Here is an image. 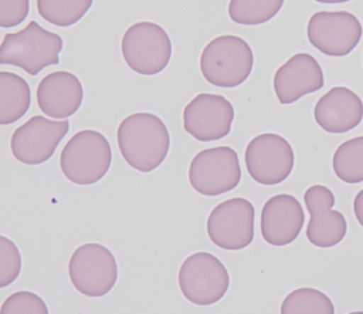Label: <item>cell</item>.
I'll use <instances>...</instances> for the list:
<instances>
[{"instance_id":"cell-20","label":"cell","mask_w":363,"mask_h":314,"mask_svg":"<svg viewBox=\"0 0 363 314\" xmlns=\"http://www.w3.org/2000/svg\"><path fill=\"white\" fill-rule=\"evenodd\" d=\"M94 0H37L38 13L60 28L77 23L89 12Z\"/></svg>"},{"instance_id":"cell-12","label":"cell","mask_w":363,"mask_h":314,"mask_svg":"<svg viewBox=\"0 0 363 314\" xmlns=\"http://www.w3.org/2000/svg\"><path fill=\"white\" fill-rule=\"evenodd\" d=\"M362 37V26L349 12H318L308 24V39L312 46L327 56H346Z\"/></svg>"},{"instance_id":"cell-15","label":"cell","mask_w":363,"mask_h":314,"mask_svg":"<svg viewBox=\"0 0 363 314\" xmlns=\"http://www.w3.org/2000/svg\"><path fill=\"white\" fill-rule=\"evenodd\" d=\"M303 224V209L292 195H276L267 200L261 211V234L272 246L281 247L293 243Z\"/></svg>"},{"instance_id":"cell-21","label":"cell","mask_w":363,"mask_h":314,"mask_svg":"<svg viewBox=\"0 0 363 314\" xmlns=\"http://www.w3.org/2000/svg\"><path fill=\"white\" fill-rule=\"evenodd\" d=\"M333 169L343 183H363V136L347 140L336 149Z\"/></svg>"},{"instance_id":"cell-8","label":"cell","mask_w":363,"mask_h":314,"mask_svg":"<svg viewBox=\"0 0 363 314\" xmlns=\"http://www.w3.org/2000/svg\"><path fill=\"white\" fill-rule=\"evenodd\" d=\"M238 155L227 146L203 149L193 157L189 169L191 186L204 196H218L235 189L241 183Z\"/></svg>"},{"instance_id":"cell-25","label":"cell","mask_w":363,"mask_h":314,"mask_svg":"<svg viewBox=\"0 0 363 314\" xmlns=\"http://www.w3.org/2000/svg\"><path fill=\"white\" fill-rule=\"evenodd\" d=\"M48 312L41 297L26 291L11 295L0 308V314H48Z\"/></svg>"},{"instance_id":"cell-27","label":"cell","mask_w":363,"mask_h":314,"mask_svg":"<svg viewBox=\"0 0 363 314\" xmlns=\"http://www.w3.org/2000/svg\"><path fill=\"white\" fill-rule=\"evenodd\" d=\"M353 207H354V215L357 221L363 227V189L355 196Z\"/></svg>"},{"instance_id":"cell-17","label":"cell","mask_w":363,"mask_h":314,"mask_svg":"<svg viewBox=\"0 0 363 314\" xmlns=\"http://www.w3.org/2000/svg\"><path fill=\"white\" fill-rule=\"evenodd\" d=\"M37 102L39 109L47 117L67 119L82 105V83L71 72L49 73L38 85Z\"/></svg>"},{"instance_id":"cell-14","label":"cell","mask_w":363,"mask_h":314,"mask_svg":"<svg viewBox=\"0 0 363 314\" xmlns=\"http://www.w3.org/2000/svg\"><path fill=\"white\" fill-rule=\"evenodd\" d=\"M304 203L309 211L306 237L312 245L329 249L340 244L345 237L347 223L340 212L333 210L335 196L323 185L310 187L304 194Z\"/></svg>"},{"instance_id":"cell-4","label":"cell","mask_w":363,"mask_h":314,"mask_svg":"<svg viewBox=\"0 0 363 314\" xmlns=\"http://www.w3.org/2000/svg\"><path fill=\"white\" fill-rule=\"evenodd\" d=\"M249 43L236 36H220L204 47L200 69L208 82L220 88H235L247 80L253 69Z\"/></svg>"},{"instance_id":"cell-13","label":"cell","mask_w":363,"mask_h":314,"mask_svg":"<svg viewBox=\"0 0 363 314\" xmlns=\"http://www.w3.org/2000/svg\"><path fill=\"white\" fill-rule=\"evenodd\" d=\"M234 117V107L224 96L199 94L185 106L184 130L199 141L219 140L230 134Z\"/></svg>"},{"instance_id":"cell-24","label":"cell","mask_w":363,"mask_h":314,"mask_svg":"<svg viewBox=\"0 0 363 314\" xmlns=\"http://www.w3.org/2000/svg\"><path fill=\"white\" fill-rule=\"evenodd\" d=\"M22 269L21 253L11 239L0 237V287L5 288L14 283Z\"/></svg>"},{"instance_id":"cell-6","label":"cell","mask_w":363,"mask_h":314,"mask_svg":"<svg viewBox=\"0 0 363 314\" xmlns=\"http://www.w3.org/2000/svg\"><path fill=\"white\" fill-rule=\"evenodd\" d=\"M182 294L196 305H213L225 296L230 274L215 255L199 251L183 262L179 272Z\"/></svg>"},{"instance_id":"cell-26","label":"cell","mask_w":363,"mask_h":314,"mask_svg":"<svg viewBox=\"0 0 363 314\" xmlns=\"http://www.w3.org/2000/svg\"><path fill=\"white\" fill-rule=\"evenodd\" d=\"M30 12V0H0V26L15 28L23 23Z\"/></svg>"},{"instance_id":"cell-28","label":"cell","mask_w":363,"mask_h":314,"mask_svg":"<svg viewBox=\"0 0 363 314\" xmlns=\"http://www.w3.org/2000/svg\"><path fill=\"white\" fill-rule=\"evenodd\" d=\"M315 1L323 4H340L346 3V1H350V0H315Z\"/></svg>"},{"instance_id":"cell-2","label":"cell","mask_w":363,"mask_h":314,"mask_svg":"<svg viewBox=\"0 0 363 314\" xmlns=\"http://www.w3.org/2000/svg\"><path fill=\"white\" fill-rule=\"evenodd\" d=\"M62 37L43 29L35 21H31L24 29L7 33L0 47V62L14 65L28 75H39L45 67L60 63L62 50Z\"/></svg>"},{"instance_id":"cell-18","label":"cell","mask_w":363,"mask_h":314,"mask_svg":"<svg viewBox=\"0 0 363 314\" xmlns=\"http://www.w3.org/2000/svg\"><path fill=\"white\" fill-rule=\"evenodd\" d=\"M362 119V100L345 87L330 89L315 104V122L329 134L350 131L357 128Z\"/></svg>"},{"instance_id":"cell-23","label":"cell","mask_w":363,"mask_h":314,"mask_svg":"<svg viewBox=\"0 0 363 314\" xmlns=\"http://www.w3.org/2000/svg\"><path fill=\"white\" fill-rule=\"evenodd\" d=\"M281 314H334L333 302L323 291L313 288L293 291L283 301Z\"/></svg>"},{"instance_id":"cell-9","label":"cell","mask_w":363,"mask_h":314,"mask_svg":"<svg viewBox=\"0 0 363 314\" xmlns=\"http://www.w3.org/2000/svg\"><path fill=\"white\" fill-rule=\"evenodd\" d=\"M244 158L250 177L264 186L286 180L294 168L292 146L276 134H262L253 138L247 146Z\"/></svg>"},{"instance_id":"cell-7","label":"cell","mask_w":363,"mask_h":314,"mask_svg":"<svg viewBox=\"0 0 363 314\" xmlns=\"http://www.w3.org/2000/svg\"><path fill=\"white\" fill-rule=\"evenodd\" d=\"M68 276L79 293L88 297L107 295L118 278L116 259L101 244L79 246L69 259Z\"/></svg>"},{"instance_id":"cell-1","label":"cell","mask_w":363,"mask_h":314,"mask_svg":"<svg viewBox=\"0 0 363 314\" xmlns=\"http://www.w3.org/2000/svg\"><path fill=\"white\" fill-rule=\"evenodd\" d=\"M117 144L125 162L142 173L156 170L167 156L169 132L164 121L152 113H134L117 129Z\"/></svg>"},{"instance_id":"cell-10","label":"cell","mask_w":363,"mask_h":314,"mask_svg":"<svg viewBox=\"0 0 363 314\" xmlns=\"http://www.w3.org/2000/svg\"><path fill=\"white\" fill-rule=\"evenodd\" d=\"M255 206L250 200L241 197L225 200L208 217V236L220 249H245L255 238Z\"/></svg>"},{"instance_id":"cell-3","label":"cell","mask_w":363,"mask_h":314,"mask_svg":"<svg viewBox=\"0 0 363 314\" xmlns=\"http://www.w3.org/2000/svg\"><path fill=\"white\" fill-rule=\"evenodd\" d=\"M111 144L96 130H82L74 134L60 153V164L67 180L89 186L101 180L111 166Z\"/></svg>"},{"instance_id":"cell-5","label":"cell","mask_w":363,"mask_h":314,"mask_svg":"<svg viewBox=\"0 0 363 314\" xmlns=\"http://www.w3.org/2000/svg\"><path fill=\"white\" fill-rule=\"evenodd\" d=\"M123 58L132 71L141 75H155L164 71L173 53L167 32L153 22H138L124 36Z\"/></svg>"},{"instance_id":"cell-16","label":"cell","mask_w":363,"mask_h":314,"mask_svg":"<svg viewBox=\"0 0 363 314\" xmlns=\"http://www.w3.org/2000/svg\"><path fill=\"white\" fill-rule=\"evenodd\" d=\"M325 85L320 65L311 55L300 53L289 58L277 70L274 77V89L278 102L293 104L306 94L318 92Z\"/></svg>"},{"instance_id":"cell-19","label":"cell","mask_w":363,"mask_h":314,"mask_svg":"<svg viewBox=\"0 0 363 314\" xmlns=\"http://www.w3.org/2000/svg\"><path fill=\"white\" fill-rule=\"evenodd\" d=\"M31 106L30 86L21 75L0 72V124L9 126L22 119Z\"/></svg>"},{"instance_id":"cell-11","label":"cell","mask_w":363,"mask_h":314,"mask_svg":"<svg viewBox=\"0 0 363 314\" xmlns=\"http://www.w3.org/2000/svg\"><path fill=\"white\" fill-rule=\"evenodd\" d=\"M69 131V121H52L41 115L28 119L13 132V156L26 166H39L50 160L57 146Z\"/></svg>"},{"instance_id":"cell-22","label":"cell","mask_w":363,"mask_h":314,"mask_svg":"<svg viewBox=\"0 0 363 314\" xmlns=\"http://www.w3.org/2000/svg\"><path fill=\"white\" fill-rule=\"evenodd\" d=\"M284 0H230V20L242 26H259L275 18Z\"/></svg>"}]
</instances>
